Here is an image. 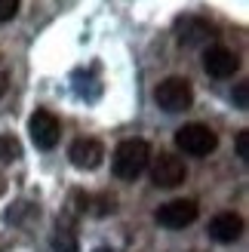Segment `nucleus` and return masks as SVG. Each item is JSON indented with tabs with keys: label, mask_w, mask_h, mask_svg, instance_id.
<instances>
[{
	"label": "nucleus",
	"mask_w": 249,
	"mask_h": 252,
	"mask_svg": "<svg viewBox=\"0 0 249 252\" xmlns=\"http://www.w3.org/2000/svg\"><path fill=\"white\" fill-rule=\"evenodd\" d=\"M53 246H56V252H77V237L68 228H59V234L53 237Z\"/></svg>",
	"instance_id": "f8f14e48"
},
{
	"label": "nucleus",
	"mask_w": 249,
	"mask_h": 252,
	"mask_svg": "<svg viewBox=\"0 0 249 252\" xmlns=\"http://www.w3.org/2000/svg\"><path fill=\"white\" fill-rule=\"evenodd\" d=\"M148 163H151V145L145 138H126V142H120L114 148V157H111L114 175L123 182H135L148 169Z\"/></svg>",
	"instance_id": "f257e3e1"
},
{
	"label": "nucleus",
	"mask_w": 249,
	"mask_h": 252,
	"mask_svg": "<svg viewBox=\"0 0 249 252\" xmlns=\"http://www.w3.org/2000/svg\"><path fill=\"white\" fill-rule=\"evenodd\" d=\"M0 194H3V182H0Z\"/></svg>",
	"instance_id": "a211bd4d"
},
{
	"label": "nucleus",
	"mask_w": 249,
	"mask_h": 252,
	"mask_svg": "<svg viewBox=\"0 0 249 252\" xmlns=\"http://www.w3.org/2000/svg\"><path fill=\"white\" fill-rule=\"evenodd\" d=\"M240 234H243V219L237 212H218L209 221V237L216 243H234V240H240Z\"/></svg>",
	"instance_id": "9d476101"
},
{
	"label": "nucleus",
	"mask_w": 249,
	"mask_h": 252,
	"mask_svg": "<svg viewBox=\"0 0 249 252\" xmlns=\"http://www.w3.org/2000/svg\"><path fill=\"white\" fill-rule=\"evenodd\" d=\"M203 68L209 77H218V80H225V77H234L240 68V59L234 49L228 46H209L206 53H203Z\"/></svg>",
	"instance_id": "6e6552de"
},
{
	"label": "nucleus",
	"mask_w": 249,
	"mask_h": 252,
	"mask_svg": "<svg viewBox=\"0 0 249 252\" xmlns=\"http://www.w3.org/2000/svg\"><path fill=\"white\" fill-rule=\"evenodd\" d=\"M16 12H19V0H0V25L16 19Z\"/></svg>",
	"instance_id": "ddd939ff"
},
{
	"label": "nucleus",
	"mask_w": 249,
	"mask_h": 252,
	"mask_svg": "<svg viewBox=\"0 0 249 252\" xmlns=\"http://www.w3.org/2000/svg\"><path fill=\"white\" fill-rule=\"evenodd\" d=\"M213 37H216V28L206 19H200V16H179L176 19V40H179V46L194 49V46L209 43Z\"/></svg>",
	"instance_id": "0eeeda50"
},
{
	"label": "nucleus",
	"mask_w": 249,
	"mask_h": 252,
	"mask_svg": "<svg viewBox=\"0 0 249 252\" xmlns=\"http://www.w3.org/2000/svg\"><path fill=\"white\" fill-rule=\"evenodd\" d=\"M22 157V145L16 135H0V163H12Z\"/></svg>",
	"instance_id": "9b49d317"
},
{
	"label": "nucleus",
	"mask_w": 249,
	"mask_h": 252,
	"mask_svg": "<svg viewBox=\"0 0 249 252\" xmlns=\"http://www.w3.org/2000/svg\"><path fill=\"white\" fill-rule=\"evenodd\" d=\"M68 157L77 169H98L102 160H105V145L98 142V138H77V142L71 145Z\"/></svg>",
	"instance_id": "1a4fd4ad"
},
{
	"label": "nucleus",
	"mask_w": 249,
	"mask_h": 252,
	"mask_svg": "<svg viewBox=\"0 0 249 252\" xmlns=\"http://www.w3.org/2000/svg\"><path fill=\"white\" fill-rule=\"evenodd\" d=\"M176 148L188 157H209L218 148V135L206 123H185L182 129H176Z\"/></svg>",
	"instance_id": "f03ea898"
},
{
	"label": "nucleus",
	"mask_w": 249,
	"mask_h": 252,
	"mask_svg": "<svg viewBox=\"0 0 249 252\" xmlns=\"http://www.w3.org/2000/svg\"><path fill=\"white\" fill-rule=\"evenodd\" d=\"M95 212H98V216H108V212H114V197L105 194V197H102V206H98Z\"/></svg>",
	"instance_id": "2eb2a0df"
},
{
	"label": "nucleus",
	"mask_w": 249,
	"mask_h": 252,
	"mask_svg": "<svg viewBox=\"0 0 249 252\" xmlns=\"http://www.w3.org/2000/svg\"><path fill=\"white\" fill-rule=\"evenodd\" d=\"M197 216H200V209H197L194 200H169V203H163L157 209L154 219H157V224H163L169 231H182L188 224H194Z\"/></svg>",
	"instance_id": "423d86ee"
},
{
	"label": "nucleus",
	"mask_w": 249,
	"mask_h": 252,
	"mask_svg": "<svg viewBox=\"0 0 249 252\" xmlns=\"http://www.w3.org/2000/svg\"><path fill=\"white\" fill-rule=\"evenodd\" d=\"M28 132H31V142L40 148V151H53L62 138V123L53 111H34L31 120H28Z\"/></svg>",
	"instance_id": "39448f33"
},
{
	"label": "nucleus",
	"mask_w": 249,
	"mask_h": 252,
	"mask_svg": "<svg viewBox=\"0 0 249 252\" xmlns=\"http://www.w3.org/2000/svg\"><path fill=\"white\" fill-rule=\"evenodd\" d=\"M157 105L169 111V114H179V111H188L194 102V90H191V80L185 77H166L163 83L154 90Z\"/></svg>",
	"instance_id": "7ed1b4c3"
},
{
	"label": "nucleus",
	"mask_w": 249,
	"mask_h": 252,
	"mask_svg": "<svg viewBox=\"0 0 249 252\" xmlns=\"http://www.w3.org/2000/svg\"><path fill=\"white\" fill-rule=\"evenodd\" d=\"M237 157H240L243 163L249 160V129L237 132Z\"/></svg>",
	"instance_id": "4468645a"
},
{
	"label": "nucleus",
	"mask_w": 249,
	"mask_h": 252,
	"mask_svg": "<svg viewBox=\"0 0 249 252\" xmlns=\"http://www.w3.org/2000/svg\"><path fill=\"white\" fill-rule=\"evenodd\" d=\"M148 169H151V182L157 188H179L185 179H188V166H185V160L176 157V154H157L151 157L148 163Z\"/></svg>",
	"instance_id": "20e7f679"
},
{
	"label": "nucleus",
	"mask_w": 249,
	"mask_h": 252,
	"mask_svg": "<svg viewBox=\"0 0 249 252\" xmlns=\"http://www.w3.org/2000/svg\"><path fill=\"white\" fill-rule=\"evenodd\" d=\"M6 86H9V74H6L3 68H0V95L6 93Z\"/></svg>",
	"instance_id": "f3484780"
},
{
	"label": "nucleus",
	"mask_w": 249,
	"mask_h": 252,
	"mask_svg": "<svg viewBox=\"0 0 249 252\" xmlns=\"http://www.w3.org/2000/svg\"><path fill=\"white\" fill-rule=\"evenodd\" d=\"M234 98H237V108H246V83H240V86H237Z\"/></svg>",
	"instance_id": "dca6fc26"
}]
</instances>
